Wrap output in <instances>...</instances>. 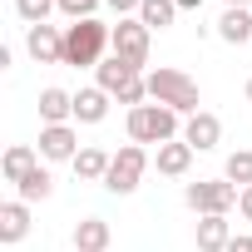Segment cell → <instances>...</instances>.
<instances>
[{
  "label": "cell",
  "instance_id": "9",
  "mask_svg": "<svg viewBox=\"0 0 252 252\" xmlns=\"http://www.w3.org/2000/svg\"><path fill=\"white\" fill-rule=\"evenodd\" d=\"M25 50L35 64H64V30L55 25H30L25 30Z\"/></svg>",
  "mask_w": 252,
  "mask_h": 252
},
{
  "label": "cell",
  "instance_id": "4",
  "mask_svg": "<svg viewBox=\"0 0 252 252\" xmlns=\"http://www.w3.org/2000/svg\"><path fill=\"white\" fill-rule=\"evenodd\" d=\"M178 119L183 114H173V109H163V104H139V109H129V144H168V139H183L178 134Z\"/></svg>",
  "mask_w": 252,
  "mask_h": 252
},
{
  "label": "cell",
  "instance_id": "8",
  "mask_svg": "<svg viewBox=\"0 0 252 252\" xmlns=\"http://www.w3.org/2000/svg\"><path fill=\"white\" fill-rule=\"evenodd\" d=\"M74 154H79L74 124H45L40 129V158L45 163H74Z\"/></svg>",
  "mask_w": 252,
  "mask_h": 252
},
{
  "label": "cell",
  "instance_id": "1",
  "mask_svg": "<svg viewBox=\"0 0 252 252\" xmlns=\"http://www.w3.org/2000/svg\"><path fill=\"white\" fill-rule=\"evenodd\" d=\"M149 99H154V104H163V109H173V114H188V119L203 109L198 79H188L183 69H168V64L149 69Z\"/></svg>",
  "mask_w": 252,
  "mask_h": 252
},
{
  "label": "cell",
  "instance_id": "29",
  "mask_svg": "<svg viewBox=\"0 0 252 252\" xmlns=\"http://www.w3.org/2000/svg\"><path fill=\"white\" fill-rule=\"evenodd\" d=\"M222 5H237V10H252V0H222Z\"/></svg>",
  "mask_w": 252,
  "mask_h": 252
},
{
  "label": "cell",
  "instance_id": "17",
  "mask_svg": "<svg viewBox=\"0 0 252 252\" xmlns=\"http://www.w3.org/2000/svg\"><path fill=\"white\" fill-rule=\"evenodd\" d=\"M218 40H227V45H247V40H252V10L227 5V10L218 15Z\"/></svg>",
  "mask_w": 252,
  "mask_h": 252
},
{
  "label": "cell",
  "instance_id": "15",
  "mask_svg": "<svg viewBox=\"0 0 252 252\" xmlns=\"http://www.w3.org/2000/svg\"><path fill=\"white\" fill-rule=\"evenodd\" d=\"M30 168H40V149H30V144H10L5 158H0V173H5V183H20Z\"/></svg>",
  "mask_w": 252,
  "mask_h": 252
},
{
  "label": "cell",
  "instance_id": "30",
  "mask_svg": "<svg viewBox=\"0 0 252 252\" xmlns=\"http://www.w3.org/2000/svg\"><path fill=\"white\" fill-rule=\"evenodd\" d=\"M247 104H252V79H247Z\"/></svg>",
  "mask_w": 252,
  "mask_h": 252
},
{
  "label": "cell",
  "instance_id": "24",
  "mask_svg": "<svg viewBox=\"0 0 252 252\" xmlns=\"http://www.w3.org/2000/svg\"><path fill=\"white\" fill-rule=\"evenodd\" d=\"M94 10H99V0H60V15L69 20H94Z\"/></svg>",
  "mask_w": 252,
  "mask_h": 252
},
{
  "label": "cell",
  "instance_id": "3",
  "mask_svg": "<svg viewBox=\"0 0 252 252\" xmlns=\"http://www.w3.org/2000/svg\"><path fill=\"white\" fill-rule=\"evenodd\" d=\"M94 79H99V89H104L109 99H119V104H129V109H139V104L149 99V74H144V69H134L129 60H119V55L99 60Z\"/></svg>",
  "mask_w": 252,
  "mask_h": 252
},
{
  "label": "cell",
  "instance_id": "21",
  "mask_svg": "<svg viewBox=\"0 0 252 252\" xmlns=\"http://www.w3.org/2000/svg\"><path fill=\"white\" fill-rule=\"evenodd\" d=\"M139 20H144L149 30H168V25L178 20V5H173V0H144V5H139Z\"/></svg>",
  "mask_w": 252,
  "mask_h": 252
},
{
  "label": "cell",
  "instance_id": "19",
  "mask_svg": "<svg viewBox=\"0 0 252 252\" xmlns=\"http://www.w3.org/2000/svg\"><path fill=\"white\" fill-rule=\"evenodd\" d=\"M109 163H114V154H104V149H79L74 154V173L84 178V183H104V173H109Z\"/></svg>",
  "mask_w": 252,
  "mask_h": 252
},
{
  "label": "cell",
  "instance_id": "27",
  "mask_svg": "<svg viewBox=\"0 0 252 252\" xmlns=\"http://www.w3.org/2000/svg\"><path fill=\"white\" fill-rule=\"evenodd\" d=\"M227 252H252V237H242V232H237V237L227 242Z\"/></svg>",
  "mask_w": 252,
  "mask_h": 252
},
{
  "label": "cell",
  "instance_id": "10",
  "mask_svg": "<svg viewBox=\"0 0 252 252\" xmlns=\"http://www.w3.org/2000/svg\"><path fill=\"white\" fill-rule=\"evenodd\" d=\"M183 144H193V154L218 149V144H222V119H218V114H208V109H198V114L183 124Z\"/></svg>",
  "mask_w": 252,
  "mask_h": 252
},
{
  "label": "cell",
  "instance_id": "14",
  "mask_svg": "<svg viewBox=\"0 0 252 252\" xmlns=\"http://www.w3.org/2000/svg\"><path fill=\"white\" fill-rule=\"evenodd\" d=\"M104 119H109V94L99 84L79 89L74 94V124H104Z\"/></svg>",
  "mask_w": 252,
  "mask_h": 252
},
{
  "label": "cell",
  "instance_id": "23",
  "mask_svg": "<svg viewBox=\"0 0 252 252\" xmlns=\"http://www.w3.org/2000/svg\"><path fill=\"white\" fill-rule=\"evenodd\" d=\"M50 10H60V0H15V15L25 25H50Z\"/></svg>",
  "mask_w": 252,
  "mask_h": 252
},
{
  "label": "cell",
  "instance_id": "13",
  "mask_svg": "<svg viewBox=\"0 0 252 252\" xmlns=\"http://www.w3.org/2000/svg\"><path fill=\"white\" fill-rule=\"evenodd\" d=\"M40 119H45V124H69V119H74V94L60 89V84L40 89Z\"/></svg>",
  "mask_w": 252,
  "mask_h": 252
},
{
  "label": "cell",
  "instance_id": "2",
  "mask_svg": "<svg viewBox=\"0 0 252 252\" xmlns=\"http://www.w3.org/2000/svg\"><path fill=\"white\" fill-rule=\"evenodd\" d=\"M109 40H114V25H99V20H74V25H64V64H74V69H99Z\"/></svg>",
  "mask_w": 252,
  "mask_h": 252
},
{
  "label": "cell",
  "instance_id": "22",
  "mask_svg": "<svg viewBox=\"0 0 252 252\" xmlns=\"http://www.w3.org/2000/svg\"><path fill=\"white\" fill-rule=\"evenodd\" d=\"M222 178H227V183H237V188H247V183H252V149H237V154H227V163H222Z\"/></svg>",
  "mask_w": 252,
  "mask_h": 252
},
{
  "label": "cell",
  "instance_id": "16",
  "mask_svg": "<svg viewBox=\"0 0 252 252\" xmlns=\"http://www.w3.org/2000/svg\"><path fill=\"white\" fill-rule=\"evenodd\" d=\"M109 237H114V232H109L104 218H79V222H74V252H104Z\"/></svg>",
  "mask_w": 252,
  "mask_h": 252
},
{
  "label": "cell",
  "instance_id": "18",
  "mask_svg": "<svg viewBox=\"0 0 252 252\" xmlns=\"http://www.w3.org/2000/svg\"><path fill=\"white\" fill-rule=\"evenodd\" d=\"M232 222L227 218H198V252H227Z\"/></svg>",
  "mask_w": 252,
  "mask_h": 252
},
{
  "label": "cell",
  "instance_id": "7",
  "mask_svg": "<svg viewBox=\"0 0 252 252\" xmlns=\"http://www.w3.org/2000/svg\"><path fill=\"white\" fill-rule=\"evenodd\" d=\"M149 35H154V30H149L139 15H129V20H119V25H114L109 50H114L119 60H129L134 69H144V64H149Z\"/></svg>",
  "mask_w": 252,
  "mask_h": 252
},
{
  "label": "cell",
  "instance_id": "26",
  "mask_svg": "<svg viewBox=\"0 0 252 252\" xmlns=\"http://www.w3.org/2000/svg\"><path fill=\"white\" fill-rule=\"evenodd\" d=\"M237 213H242V218H247V222H252V183H247V188H242V198H237Z\"/></svg>",
  "mask_w": 252,
  "mask_h": 252
},
{
  "label": "cell",
  "instance_id": "11",
  "mask_svg": "<svg viewBox=\"0 0 252 252\" xmlns=\"http://www.w3.org/2000/svg\"><path fill=\"white\" fill-rule=\"evenodd\" d=\"M25 237H30V203H20V198L0 203V242L15 247V242H25Z\"/></svg>",
  "mask_w": 252,
  "mask_h": 252
},
{
  "label": "cell",
  "instance_id": "28",
  "mask_svg": "<svg viewBox=\"0 0 252 252\" xmlns=\"http://www.w3.org/2000/svg\"><path fill=\"white\" fill-rule=\"evenodd\" d=\"M178 10H203V0H173Z\"/></svg>",
  "mask_w": 252,
  "mask_h": 252
},
{
  "label": "cell",
  "instance_id": "5",
  "mask_svg": "<svg viewBox=\"0 0 252 252\" xmlns=\"http://www.w3.org/2000/svg\"><path fill=\"white\" fill-rule=\"evenodd\" d=\"M237 198H242V188L227 183V178H198V183L183 188V203H188L198 218H227V213L237 208Z\"/></svg>",
  "mask_w": 252,
  "mask_h": 252
},
{
  "label": "cell",
  "instance_id": "12",
  "mask_svg": "<svg viewBox=\"0 0 252 252\" xmlns=\"http://www.w3.org/2000/svg\"><path fill=\"white\" fill-rule=\"evenodd\" d=\"M154 163H158V173H163V178H183V173L193 168V144H183V139H168V144H158Z\"/></svg>",
  "mask_w": 252,
  "mask_h": 252
},
{
  "label": "cell",
  "instance_id": "20",
  "mask_svg": "<svg viewBox=\"0 0 252 252\" xmlns=\"http://www.w3.org/2000/svg\"><path fill=\"white\" fill-rule=\"evenodd\" d=\"M55 193V178H50V168H30L20 183H15V198L20 203H45Z\"/></svg>",
  "mask_w": 252,
  "mask_h": 252
},
{
  "label": "cell",
  "instance_id": "6",
  "mask_svg": "<svg viewBox=\"0 0 252 252\" xmlns=\"http://www.w3.org/2000/svg\"><path fill=\"white\" fill-rule=\"evenodd\" d=\"M144 173H149V149H144V144H124V149L114 154L109 173H104V188H109L114 198H129V193L144 183Z\"/></svg>",
  "mask_w": 252,
  "mask_h": 252
},
{
  "label": "cell",
  "instance_id": "25",
  "mask_svg": "<svg viewBox=\"0 0 252 252\" xmlns=\"http://www.w3.org/2000/svg\"><path fill=\"white\" fill-rule=\"evenodd\" d=\"M104 5H109L119 20H129V15H139V5H144V0H104Z\"/></svg>",
  "mask_w": 252,
  "mask_h": 252
}]
</instances>
